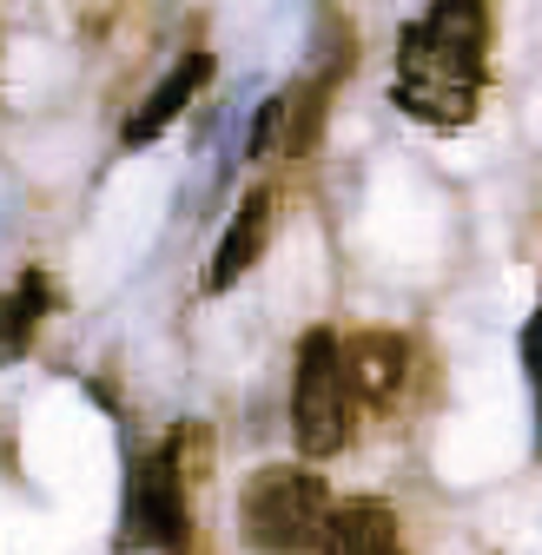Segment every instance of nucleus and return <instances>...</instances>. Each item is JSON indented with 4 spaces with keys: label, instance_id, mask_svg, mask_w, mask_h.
I'll return each mask as SVG.
<instances>
[{
    "label": "nucleus",
    "instance_id": "nucleus-2",
    "mask_svg": "<svg viewBox=\"0 0 542 555\" xmlns=\"http://www.w3.org/2000/svg\"><path fill=\"white\" fill-rule=\"evenodd\" d=\"M119 555H192V509H185V476H179V443L140 450L119 490Z\"/></svg>",
    "mask_w": 542,
    "mask_h": 555
},
{
    "label": "nucleus",
    "instance_id": "nucleus-10",
    "mask_svg": "<svg viewBox=\"0 0 542 555\" xmlns=\"http://www.w3.org/2000/svg\"><path fill=\"white\" fill-rule=\"evenodd\" d=\"M345 358H351V384L364 403H390L403 390V364H411V351H403V337L390 331H371L358 344H345Z\"/></svg>",
    "mask_w": 542,
    "mask_h": 555
},
{
    "label": "nucleus",
    "instance_id": "nucleus-8",
    "mask_svg": "<svg viewBox=\"0 0 542 555\" xmlns=\"http://www.w3.org/2000/svg\"><path fill=\"white\" fill-rule=\"evenodd\" d=\"M424 40L443 47L450 60L490 74V0H424Z\"/></svg>",
    "mask_w": 542,
    "mask_h": 555
},
{
    "label": "nucleus",
    "instance_id": "nucleus-1",
    "mask_svg": "<svg viewBox=\"0 0 542 555\" xmlns=\"http://www.w3.org/2000/svg\"><path fill=\"white\" fill-rule=\"evenodd\" d=\"M324 522H331V490H324V476L305 469V463H264L245 482V496H238V529L264 555L318 548Z\"/></svg>",
    "mask_w": 542,
    "mask_h": 555
},
{
    "label": "nucleus",
    "instance_id": "nucleus-11",
    "mask_svg": "<svg viewBox=\"0 0 542 555\" xmlns=\"http://www.w3.org/2000/svg\"><path fill=\"white\" fill-rule=\"evenodd\" d=\"M285 119H292V93H271L251 119V139H245V159H271V146L285 139Z\"/></svg>",
    "mask_w": 542,
    "mask_h": 555
},
{
    "label": "nucleus",
    "instance_id": "nucleus-7",
    "mask_svg": "<svg viewBox=\"0 0 542 555\" xmlns=\"http://www.w3.org/2000/svg\"><path fill=\"white\" fill-rule=\"evenodd\" d=\"M318 555H403L397 509H390V503H377V496L331 503V522H324Z\"/></svg>",
    "mask_w": 542,
    "mask_h": 555
},
{
    "label": "nucleus",
    "instance_id": "nucleus-5",
    "mask_svg": "<svg viewBox=\"0 0 542 555\" xmlns=\"http://www.w3.org/2000/svg\"><path fill=\"white\" fill-rule=\"evenodd\" d=\"M271 245V192L251 185L238 205H232V225L219 232V251H212V271H206V292H232L238 278L264 258Z\"/></svg>",
    "mask_w": 542,
    "mask_h": 555
},
{
    "label": "nucleus",
    "instance_id": "nucleus-4",
    "mask_svg": "<svg viewBox=\"0 0 542 555\" xmlns=\"http://www.w3.org/2000/svg\"><path fill=\"white\" fill-rule=\"evenodd\" d=\"M477 93H483V74H477V66H463V60H450L443 47H430L417 21L397 34L390 106H403V113L424 119V126H469Z\"/></svg>",
    "mask_w": 542,
    "mask_h": 555
},
{
    "label": "nucleus",
    "instance_id": "nucleus-3",
    "mask_svg": "<svg viewBox=\"0 0 542 555\" xmlns=\"http://www.w3.org/2000/svg\"><path fill=\"white\" fill-rule=\"evenodd\" d=\"M351 410H358V384H351V358L337 331H305L298 337V371H292V437L305 456H337L351 443Z\"/></svg>",
    "mask_w": 542,
    "mask_h": 555
},
{
    "label": "nucleus",
    "instance_id": "nucleus-6",
    "mask_svg": "<svg viewBox=\"0 0 542 555\" xmlns=\"http://www.w3.org/2000/svg\"><path fill=\"white\" fill-rule=\"evenodd\" d=\"M206 80H212V53H198V47H192V53H179V60H172V74L140 100V113L119 126V139H126V146H153V139H159V132H166V126L198 100V87H206Z\"/></svg>",
    "mask_w": 542,
    "mask_h": 555
},
{
    "label": "nucleus",
    "instance_id": "nucleus-9",
    "mask_svg": "<svg viewBox=\"0 0 542 555\" xmlns=\"http://www.w3.org/2000/svg\"><path fill=\"white\" fill-rule=\"evenodd\" d=\"M53 278L40 271V264H27L8 292H0V364H21L27 351H34V337H40V324L53 318Z\"/></svg>",
    "mask_w": 542,
    "mask_h": 555
},
{
    "label": "nucleus",
    "instance_id": "nucleus-12",
    "mask_svg": "<svg viewBox=\"0 0 542 555\" xmlns=\"http://www.w3.org/2000/svg\"><path fill=\"white\" fill-rule=\"evenodd\" d=\"M522 371H529V384H535V397H542V305H535V318L522 324Z\"/></svg>",
    "mask_w": 542,
    "mask_h": 555
}]
</instances>
